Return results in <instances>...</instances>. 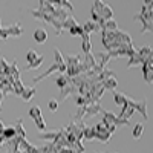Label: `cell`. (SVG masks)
Here are the masks:
<instances>
[{
  "instance_id": "obj_18",
  "label": "cell",
  "mask_w": 153,
  "mask_h": 153,
  "mask_svg": "<svg viewBox=\"0 0 153 153\" xmlns=\"http://www.w3.org/2000/svg\"><path fill=\"white\" fill-rule=\"evenodd\" d=\"M136 52H138V55H139V57L143 58V61L150 60V58H152V55H153L152 46H144V48H141V49H136Z\"/></svg>"
},
{
  "instance_id": "obj_20",
  "label": "cell",
  "mask_w": 153,
  "mask_h": 153,
  "mask_svg": "<svg viewBox=\"0 0 153 153\" xmlns=\"http://www.w3.org/2000/svg\"><path fill=\"white\" fill-rule=\"evenodd\" d=\"M34 40H35L37 43H45V42L48 40V32H46V29H42V28L35 29V32H34Z\"/></svg>"
},
{
  "instance_id": "obj_6",
  "label": "cell",
  "mask_w": 153,
  "mask_h": 153,
  "mask_svg": "<svg viewBox=\"0 0 153 153\" xmlns=\"http://www.w3.org/2000/svg\"><path fill=\"white\" fill-rule=\"evenodd\" d=\"M101 113H103V121H101V123H103V126L106 127V129H107V127H110V126L117 127V120H118V117H117L113 112H107V110L103 109V112H101Z\"/></svg>"
},
{
  "instance_id": "obj_10",
  "label": "cell",
  "mask_w": 153,
  "mask_h": 153,
  "mask_svg": "<svg viewBox=\"0 0 153 153\" xmlns=\"http://www.w3.org/2000/svg\"><path fill=\"white\" fill-rule=\"evenodd\" d=\"M81 49L84 54H91L92 52V42H91V35L83 34L81 35Z\"/></svg>"
},
{
  "instance_id": "obj_25",
  "label": "cell",
  "mask_w": 153,
  "mask_h": 153,
  "mask_svg": "<svg viewBox=\"0 0 153 153\" xmlns=\"http://www.w3.org/2000/svg\"><path fill=\"white\" fill-rule=\"evenodd\" d=\"M117 29H118V25H117V22H115V19L104 22L103 28H101V31H109V32H112V31H117Z\"/></svg>"
},
{
  "instance_id": "obj_31",
  "label": "cell",
  "mask_w": 153,
  "mask_h": 153,
  "mask_svg": "<svg viewBox=\"0 0 153 153\" xmlns=\"http://www.w3.org/2000/svg\"><path fill=\"white\" fill-rule=\"evenodd\" d=\"M69 34H71L72 37H81V35L84 34V32H83V28H81V25L76 23L74 28H71V29H69Z\"/></svg>"
},
{
  "instance_id": "obj_9",
  "label": "cell",
  "mask_w": 153,
  "mask_h": 153,
  "mask_svg": "<svg viewBox=\"0 0 153 153\" xmlns=\"http://www.w3.org/2000/svg\"><path fill=\"white\" fill-rule=\"evenodd\" d=\"M81 28H83V32L84 34H89L91 35L92 32H101V28H100V25L92 22V20H87L84 25H81Z\"/></svg>"
},
{
  "instance_id": "obj_2",
  "label": "cell",
  "mask_w": 153,
  "mask_h": 153,
  "mask_svg": "<svg viewBox=\"0 0 153 153\" xmlns=\"http://www.w3.org/2000/svg\"><path fill=\"white\" fill-rule=\"evenodd\" d=\"M98 17L103 20V22H107V20H112L113 19V9L110 6H107L104 2H101V0H97V2H94V8H92Z\"/></svg>"
},
{
  "instance_id": "obj_8",
  "label": "cell",
  "mask_w": 153,
  "mask_h": 153,
  "mask_svg": "<svg viewBox=\"0 0 153 153\" xmlns=\"http://www.w3.org/2000/svg\"><path fill=\"white\" fill-rule=\"evenodd\" d=\"M101 112H103V107H101V104H100V103L89 104V106L86 107V115H84V120H87V118H92V117H95V115H98V113H101Z\"/></svg>"
},
{
  "instance_id": "obj_27",
  "label": "cell",
  "mask_w": 153,
  "mask_h": 153,
  "mask_svg": "<svg viewBox=\"0 0 153 153\" xmlns=\"http://www.w3.org/2000/svg\"><path fill=\"white\" fill-rule=\"evenodd\" d=\"M2 135H3L5 141H6V139H12L14 136H17V135H16V129H14L12 126H6L5 129H3V133H2Z\"/></svg>"
},
{
  "instance_id": "obj_7",
  "label": "cell",
  "mask_w": 153,
  "mask_h": 153,
  "mask_svg": "<svg viewBox=\"0 0 153 153\" xmlns=\"http://www.w3.org/2000/svg\"><path fill=\"white\" fill-rule=\"evenodd\" d=\"M20 139L22 138L19 136H14L12 139H6L3 146L8 149V153H16L17 150H20Z\"/></svg>"
},
{
  "instance_id": "obj_41",
  "label": "cell",
  "mask_w": 153,
  "mask_h": 153,
  "mask_svg": "<svg viewBox=\"0 0 153 153\" xmlns=\"http://www.w3.org/2000/svg\"><path fill=\"white\" fill-rule=\"evenodd\" d=\"M6 153H8V152H6Z\"/></svg>"
},
{
  "instance_id": "obj_34",
  "label": "cell",
  "mask_w": 153,
  "mask_h": 153,
  "mask_svg": "<svg viewBox=\"0 0 153 153\" xmlns=\"http://www.w3.org/2000/svg\"><path fill=\"white\" fill-rule=\"evenodd\" d=\"M28 115H29V118H31V120H34V118H37V117H38V115H42V109L38 107V106H34V107H31V109H29Z\"/></svg>"
},
{
  "instance_id": "obj_40",
  "label": "cell",
  "mask_w": 153,
  "mask_h": 153,
  "mask_svg": "<svg viewBox=\"0 0 153 153\" xmlns=\"http://www.w3.org/2000/svg\"><path fill=\"white\" fill-rule=\"evenodd\" d=\"M94 153H100V152H94Z\"/></svg>"
},
{
  "instance_id": "obj_19",
  "label": "cell",
  "mask_w": 153,
  "mask_h": 153,
  "mask_svg": "<svg viewBox=\"0 0 153 153\" xmlns=\"http://www.w3.org/2000/svg\"><path fill=\"white\" fill-rule=\"evenodd\" d=\"M143 63H144V61H143V58L139 57V55H138V52L135 51V54L129 57V61H127L126 68L129 69V68H133V66H138V65H143Z\"/></svg>"
},
{
  "instance_id": "obj_12",
  "label": "cell",
  "mask_w": 153,
  "mask_h": 153,
  "mask_svg": "<svg viewBox=\"0 0 153 153\" xmlns=\"http://www.w3.org/2000/svg\"><path fill=\"white\" fill-rule=\"evenodd\" d=\"M74 95H78L76 94V89L74 87V86H71V84H68L65 89H61V94H60V100L61 101H65V100H68L69 97H74Z\"/></svg>"
},
{
  "instance_id": "obj_21",
  "label": "cell",
  "mask_w": 153,
  "mask_h": 153,
  "mask_svg": "<svg viewBox=\"0 0 153 153\" xmlns=\"http://www.w3.org/2000/svg\"><path fill=\"white\" fill-rule=\"evenodd\" d=\"M103 87H104V91H115V89L118 87V81H117V78L115 76H110V78H107V80H104L103 81Z\"/></svg>"
},
{
  "instance_id": "obj_13",
  "label": "cell",
  "mask_w": 153,
  "mask_h": 153,
  "mask_svg": "<svg viewBox=\"0 0 153 153\" xmlns=\"http://www.w3.org/2000/svg\"><path fill=\"white\" fill-rule=\"evenodd\" d=\"M63 60H65V65L66 66H78L81 63V57L80 55H63Z\"/></svg>"
},
{
  "instance_id": "obj_15",
  "label": "cell",
  "mask_w": 153,
  "mask_h": 153,
  "mask_svg": "<svg viewBox=\"0 0 153 153\" xmlns=\"http://www.w3.org/2000/svg\"><path fill=\"white\" fill-rule=\"evenodd\" d=\"M35 92H37V89H35V86H31V87H25L23 89V92H22V95H20V98L23 100V101H31L32 98H34V95H35Z\"/></svg>"
},
{
  "instance_id": "obj_1",
  "label": "cell",
  "mask_w": 153,
  "mask_h": 153,
  "mask_svg": "<svg viewBox=\"0 0 153 153\" xmlns=\"http://www.w3.org/2000/svg\"><path fill=\"white\" fill-rule=\"evenodd\" d=\"M152 6H153V2H152V0H146V2H144V6H143V9H141V12L135 16V20H139V22L143 23L141 34L152 32V29H153V26H152V17H153Z\"/></svg>"
},
{
  "instance_id": "obj_39",
  "label": "cell",
  "mask_w": 153,
  "mask_h": 153,
  "mask_svg": "<svg viewBox=\"0 0 153 153\" xmlns=\"http://www.w3.org/2000/svg\"><path fill=\"white\" fill-rule=\"evenodd\" d=\"M0 28H2V19H0Z\"/></svg>"
},
{
  "instance_id": "obj_16",
  "label": "cell",
  "mask_w": 153,
  "mask_h": 153,
  "mask_svg": "<svg viewBox=\"0 0 153 153\" xmlns=\"http://www.w3.org/2000/svg\"><path fill=\"white\" fill-rule=\"evenodd\" d=\"M23 89H25V86H23V83L20 80V75L14 76V81H12V94H16L17 97H20L22 92H23Z\"/></svg>"
},
{
  "instance_id": "obj_24",
  "label": "cell",
  "mask_w": 153,
  "mask_h": 153,
  "mask_svg": "<svg viewBox=\"0 0 153 153\" xmlns=\"http://www.w3.org/2000/svg\"><path fill=\"white\" fill-rule=\"evenodd\" d=\"M113 101H115V104L117 106H124L127 103V97L121 92H117V91H113Z\"/></svg>"
},
{
  "instance_id": "obj_35",
  "label": "cell",
  "mask_w": 153,
  "mask_h": 153,
  "mask_svg": "<svg viewBox=\"0 0 153 153\" xmlns=\"http://www.w3.org/2000/svg\"><path fill=\"white\" fill-rule=\"evenodd\" d=\"M72 98H74V101L76 103V106H78V107H81V106H87V101H86L84 97H81V95H74Z\"/></svg>"
},
{
  "instance_id": "obj_28",
  "label": "cell",
  "mask_w": 153,
  "mask_h": 153,
  "mask_svg": "<svg viewBox=\"0 0 153 153\" xmlns=\"http://www.w3.org/2000/svg\"><path fill=\"white\" fill-rule=\"evenodd\" d=\"M83 138L89 139V141L95 139V130H94V127H87V126H84V129H83Z\"/></svg>"
},
{
  "instance_id": "obj_14",
  "label": "cell",
  "mask_w": 153,
  "mask_h": 153,
  "mask_svg": "<svg viewBox=\"0 0 153 153\" xmlns=\"http://www.w3.org/2000/svg\"><path fill=\"white\" fill-rule=\"evenodd\" d=\"M12 127L16 129V135L22 139H26V130H25V127H23V120L19 118L16 121V124H12Z\"/></svg>"
},
{
  "instance_id": "obj_36",
  "label": "cell",
  "mask_w": 153,
  "mask_h": 153,
  "mask_svg": "<svg viewBox=\"0 0 153 153\" xmlns=\"http://www.w3.org/2000/svg\"><path fill=\"white\" fill-rule=\"evenodd\" d=\"M48 109L51 112H57L58 110V101L57 100H51L49 103H48Z\"/></svg>"
},
{
  "instance_id": "obj_30",
  "label": "cell",
  "mask_w": 153,
  "mask_h": 153,
  "mask_svg": "<svg viewBox=\"0 0 153 153\" xmlns=\"http://www.w3.org/2000/svg\"><path fill=\"white\" fill-rule=\"evenodd\" d=\"M54 65H65V60H63V54L60 52V49H54Z\"/></svg>"
},
{
  "instance_id": "obj_3",
  "label": "cell",
  "mask_w": 153,
  "mask_h": 153,
  "mask_svg": "<svg viewBox=\"0 0 153 153\" xmlns=\"http://www.w3.org/2000/svg\"><path fill=\"white\" fill-rule=\"evenodd\" d=\"M97 66V58L95 55L91 52V54H84V58H81V69H83V74L92 71L94 68Z\"/></svg>"
},
{
  "instance_id": "obj_29",
  "label": "cell",
  "mask_w": 153,
  "mask_h": 153,
  "mask_svg": "<svg viewBox=\"0 0 153 153\" xmlns=\"http://www.w3.org/2000/svg\"><path fill=\"white\" fill-rule=\"evenodd\" d=\"M34 123H35L37 129L40 130V132H45V130H46V123H45V120H43V115H38L37 118H34Z\"/></svg>"
},
{
  "instance_id": "obj_17",
  "label": "cell",
  "mask_w": 153,
  "mask_h": 153,
  "mask_svg": "<svg viewBox=\"0 0 153 153\" xmlns=\"http://www.w3.org/2000/svg\"><path fill=\"white\" fill-rule=\"evenodd\" d=\"M8 28V35L9 37H20L23 34V28L20 23H16V25H11V26H6Z\"/></svg>"
},
{
  "instance_id": "obj_22",
  "label": "cell",
  "mask_w": 153,
  "mask_h": 153,
  "mask_svg": "<svg viewBox=\"0 0 153 153\" xmlns=\"http://www.w3.org/2000/svg\"><path fill=\"white\" fill-rule=\"evenodd\" d=\"M110 136H112V133H109L107 129H103V130H100V132H95V139H98V141H101V143H109Z\"/></svg>"
},
{
  "instance_id": "obj_32",
  "label": "cell",
  "mask_w": 153,
  "mask_h": 153,
  "mask_svg": "<svg viewBox=\"0 0 153 153\" xmlns=\"http://www.w3.org/2000/svg\"><path fill=\"white\" fill-rule=\"evenodd\" d=\"M55 83H57V86L60 87V91H61V89H65V87L69 84V78H68L66 75H60L58 78H57V81H55Z\"/></svg>"
},
{
  "instance_id": "obj_38",
  "label": "cell",
  "mask_w": 153,
  "mask_h": 153,
  "mask_svg": "<svg viewBox=\"0 0 153 153\" xmlns=\"http://www.w3.org/2000/svg\"><path fill=\"white\" fill-rule=\"evenodd\" d=\"M5 144V139H3V135H0V147H3Z\"/></svg>"
},
{
  "instance_id": "obj_11",
  "label": "cell",
  "mask_w": 153,
  "mask_h": 153,
  "mask_svg": "<svg viewBox=\"0 0 153 153\" xmlns=\"http://www.w3.org/2000/svg\"><path fill=\"white\" fill-rule=\"evenodd\" d=\"M60 135V129L58 130H51V132H43L38 135V138L42 139V141H48V143H54L57 136Z\"/></svg>"
},
{
  "instance_id": "obj_26",
  "label": "cell",
  "mask_w": 153,
  "mask_h": 153,
  "mask_svg": "<svg viewBox=\"0 0 153 153\" xmlns=\"http://www.w3.org/2000/svg\"><path fill=\"white\" fill-rule=\"evenodd\" d=\"M143 132H144V124H143V123H138V124H135V126H133L132 136H133L135 139H139V138L143 136Z\"/></svg>"
},
{
  "instance_id": "obj_5",
  "label": "cell",
  "mask_w": 153,
  "mask_h": 153,
  "mask_svg": "<svg viewBox=\"0 0 153 153\" xmlns=\"http://www.w3.org/2000/svg\"><path fill=\"white\" fill-rule=\"evenodd\" d=\"M152 68H153V58L146 60L143 63V76H144V81L147 84H152V81H153V71H152Z\"/></svg>"
},
{
  "instance_id": "obj_23",
  "label": "cell",
  "mask_w": 153,
  "mask_h": 153,
  "mask_svg": "<svg viewBox=\"0 0 153 153\" xmlns=\"http://www.w3.org/2000/svg\"><path fill=\"white\" fill-rule=\"evenodd\" d=\"M43 61H45V57L43 55H38L32 63H29V65L26 66V68H25V71H32V69H38V68H40L42 65H43Z\"/></svg>"
},
{
  "instance_id": "obj_37",
  "label": "cell",
  "mask_w": 153,
  "mask_h": 153,
  "mask_svg": "<svg viewBox=\"0 0 153 153\" xmlns=\"http://www.w3.org/2000/svg\"><path fill=\"white\" fill-rule=\"evenodd\" d=\"M38 57V54L35 52V51H28V54H26V60H28V65L29 63H32L35 58Z\"/></svg>"
},
{
  "instance_id": "obj_33",
  "label": "cell",
  "mask_w": 153,
  "mask_h": 153,
  "mask_svg": "<svg viewBox=\"0 0 153 153\" xmlns=\"http://www.w3.org/2000/svg\"><path fill=\"white\" fill-rule=\"evenodd\" d=\"M75 25H76V20H75V19H74L72 16H69V17L66 19V22L61 25V28H63V29H68V31H69L71 28H74V26H75Z\"/></svg>"
},
{
  "instance_id": "obj_4",
  "label": "cell",
  "mask_w": 153,
  "mask_h": 153,
  "mask_svg": "<svg viewBox=\"0 0 153 153\" xmlns=\"http://www.w3.org/2000/svg\"><path fill=\"white\" fill-rule=\"evenodd\" d=\"M129 104L133 107V110H135V112H139V113H141L144 120H147V101H146V100L135 101V100L129 98Z\"/></svg>"
}]
</instances>
